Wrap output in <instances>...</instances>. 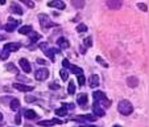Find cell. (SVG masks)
Masks as SVG:
<instances>
[{
  "label": "cell",
  "mask_w": 149,
  "mask_h": 127,
  "mask_svg": "<svg viewBox=\"0 0 149 127\" xmlns=\"http://www.w3.org/2000/svg\"><path fill=\"white\" fill-rule=\"evenodd\" d=\"M93 97H94V102L100 105L103 109H108L111 106V101L106 97V94L103 91H94Z\"/></svg>",
  "instance_id": "obj_1"
},
{
  "label": "cell",
  "mask_w": 149,
  "mask_h": 127,
  "mask_svg": "<svg viewBox=\"0 0 149 127\" xmlns=\"http://www.w3.org/2000/svg\"><path fill=\"white\" fill-rule=\"evenodd\" d=\"M118 110H119V113L123 114V115H131V114L133 113V106L130 101L121 99L118 103Z\"/></svg>",
  "instance_id": "obj_2"
},
{
  "label": "cell",
  "mask_w": 149,
  "mask_h": 127,
  "mask_svg": "<svg viewBox=\"0 0 149 127\" xmlns=\"http://www.w3.org/2000/svg\"><path fill=\"white\" fill-rule=\"evenodd\" d=\"M38 20H40V25H41V28H44V29L58 25V24H56V23L52 21L50 17H49L48 15H38Z\"/></svg>",
  "instance_id": "obj_3"
},
{
  "label": "cell",
  "mask_w": 149,
  "mask_h": 127,
  "mask_svg": "<svg viewBox=\"0 0 149 127\" xmlns=\"http://www.w3.org/2000/svg\"><path fill=\"white\" fill-rule=\"evenodd\" d=\"M34 78H36L37 81H45V79L49 78V70L46 68L38 69V70L36 72V74H34Z\"/></svg>",
  "instance_id": "obj_4"
},
{
  "label": "cell",
  "mask_w": 149,
  "mask_h": 127,
  "mask_svg": "<svg viewBox=\"0 0 149 127\" xmlns=\"http://www.w3.org/2000/svg\"><path fill=\"white\" fill-rule=\"evenodd\" d=\"M19 25H20V21H19V20H16V19H11V17H9V19H8V23L6 24L4 29H6L7 32H13Z\"/></svg>",
  "instance_id": "obj_5"
},
{
  "label": "cell",
  "mask_w": 149,
  "mask_h": 127,
  "mask_svg": "<svg viewBox=\"0 0 149 127\" xmlns=\"http://www.w3.org/2000/svg\"><path fill=\"white\" fill-rule=\"evenodd\" d=\"M21 48V42H7L6 45H4V51L7 52H17L19 49Z\"/></svg>",
  "instance_id": "obj_6"
},
{
  "label": "cell",
  "mask_w": 149,
  "mask_h": 127,
  "mask_svg": "<svg viewBox=\"0 0 149 127\" xmlns=\"http://www.w3.org/2000/svg\"><path fill=\"white\" fill-rule=\"evenodd\" d=\"M74 121H78V122H95L96 121V116L94 114H87V115H77L74 116Z\"/></svg>",
  "instance_id": "obj_7"
},
{
  "label": "cell",
  "mask_w": 149,
  "mask_h": 127,
  "mask_svg": "<svg viewBox=\"0 0 149 127\" xmlns=\"http://www.w3.org/2000/svg\"><path fill=\"white\" fill-rule=\"evenodd\" d=\"M19 64H20V68L23 69L25 73H31L32 72V66H31V62L28 61L26 58H20V61H19Z\"/></svg>",
  "instance_id": "obj_8"
},
{
  "label": "cell",
  "mask_w": 149,
  "mask_h": 127,
  "mask_svg": "<svg viewBox=\"0 0 149 127\" xmlns=\"http://www.w3.org/2000/svg\"><path fill=\"white\" fill-rule=\"evenodd\" d=\"M13 88L16 89V90L19 91H32L34 89V86H32V85H24V83H13Z\"/></svg>",
  "instance_id": "obj_9"
},
{
  "label": "cell",
  "mask_w": 149,
  "mask_h": 127,
  "mask_svg": "<svg viewBox=\"0 0 149 127\" xmlns=\"http://www.w3.org/2000/svg\"><path fill=\"white\" fill-rule=\"evenodd\" d=\"M48 7H52V8H58V9H65L66 8V4L62 1V0H53V1H49Z\"/></svg>",
  "instance_id": "obj_10"
},
{
  "label": "cell",
  "mask_w": 149,
  "mask_h": 127,
  "mask_svg": "<svg viewBox=\"0 0 149 127\" xmlns=\"http://www.w3.org/2000/svg\"><path fill=\"white\" fill-rule=\"evenodd\" d=\"M53 124H62V121H59V119H52V121H40L38 122V126H41V127H50Z\"/></svg>",
  "instance_id": "obj_11"
},
{
  "label": "cell",
  "mask_w": 149,
  "mask_h": 127,
  "mask_svg": "<svg viewBox=\"0 0 149 127\" xmlns=\"http://www.w3.org/2000/svg\"><path fill=\"white\" fill-rule=\"evenodd\" d=\"M9 11L12 12V13H16V15H21L24 13V11H23V8L20 7V4L19 3H12L11 6H9Z\"/></svg>",
  "instance_id": "obj_12"
},
{
  "label": "cell",
  "mask_w": 149,
  "mask_h": 127,
  "mask_svg": "<svg viewBox=\"0 0 149 127\" xmlns=\"http://www.w3.org/2000/svg\"><path fill=\"white\" fill-rule=\"evenodd\" d=\"M93 111H94V115L98 118V116H103L104 115V109L100 105H98V103H95L94 102V105H93Z\"/></svg>",
  "instance_id": "obj_13"
},
{
  "label": "cell",
  "mask_w": 149,
  "mask_h": 127,
  "mask_svg": "<svg viewBox=\"0 0 149 127\" xmlns=\"http://www.w3.org/2000/svg\"><path fill=\"white\" fill-rule=\"evenodd\" d=\"M44 53H45V56L48 57V58H50L52 61H54V60H56V54H57V53H59V49L48 48L45 52H44Z\"/></svg>",
  "instance_id": "obj_14"
},
{
  "label": "cell",
  "mask_w": 149,
  "mask_h": 127,
  "mask_svg": "<svg viewBox=\"0 0 149 127\" xmlns=\"http://www.w3.org/2000/svg\"><path fill=\"white\" fill-rule=\"evenodd\" d=\"M24 116H25L26 119H29V121H34V119L38 118V115H37V113L34 110H31V109H28V110L24 111Z\"/></svg>",
  "instance_id": "obj_15"
},
{
  "label": "cell",
  "mask_w": 149,
  "mask_h": 127,
  "mask_svg": "<svg viewBox=\"0 0 149 127\" xmlns=\"http://www.w3.org/2000/svg\"><path fill=\"white\" fill-rule=\"evenodd\" d=\"M88 85H90V88H96L99 86V77L96 74H91L90 78H88Z\"/></svg>",
  "instance_id": "obj_16"
},
{
  "label": "cell",
  "mask_w": 149,
  "mask_h": 127,
  "mask_svg": "<svg viewBox=\"0 0 149 127\" xmlns=\"http://www.w3.org/2000/svg\"><path fill=\"white\" fill-rule=\"evenodd\" d=\"M87 94H84V93H81L78 95V99H77V102H78V105H81V107H86V103H87Z\"/></svg>",
  "instance_id": "obj_17"
},
{
  "label": "cell",
  "mask_w": 149,
  "mask_h": 127,
  "mask_svg": "<svg viewBox=\"0 0 149 127\" xmlns=\"http://www.w3.org/2000/svg\"><path fill=\"white\" fill-rule=\"evenodd\" d=\"M57 44H58V46H59L61 49H68L69 46H70L69 41L65 39V37H59V39L57 40Z\"/></svg>",
  "instance_id": "obj_18"
},
{
  "label": "cell",
  "mask_w": 149,
  "mask_h": 127,
  "mask_svg": "<svg viewBox=\"0 0 149 127\" xmlns=\"http://www.w3.org/2000/svg\"><path fill=\"white\" fill-rule=\"evenodd\" d=\"M40 39H41V34L37 33V32L32 31L31 33H29V42H31V44H36V42L38 41Z\"/></svg>",
  "instance_id": "obj_19"
},
{
  "label": "cell",
  "mask_w": 149,
  "mask_h": 127,
  "mask_svg": "<svg viewBox=\"0 0 149 127\" xmlns=\"http://www.w3.org/2000/svg\"><path fill=\"white\" fill-rule=\"evenodd\" d=\"M137 83H139V79L136 78V77L131 76V77H128V78H127V85H128L130 88H136V86H137Z\"/></svg>",
  "instance_id": "obj_20"
},
{
  "label": "cell",
  "mask_w": 149,
  "mask_h": 127,
  "mask_svg": "<svg viewBox=\"0 0 149 127\" xmlns=\"http://www.w3.org/2000/svg\"><path fill=\"white\" fill-rule=\"evenodd\" d=\"M9 106H11V110H13V111H17L20 109V101L17 98H12L11 99V103H9Z\"/></svg>",
  "instance_id": "obj_21"
},
{
  "label": "cell",
  "mask_w": 149,
  "mask_h": 127,
  "mask_svg": "<svg viewBox=\"0 0 149 127\" xmlns=\"http://www.w3.org/2000/svg\"><path fill=\"white\" fill-rule=\"evenodd\" d=\"M70 72H73V74H77V76H83V69L79 68V66L75 65H70Z\"/></svg>",
  "instance_id": "obj_22"
},
{
  "label": "cell",
  "mask_w": 149,
  "mask_h": 127,
  "mask_svg": "<svg viewBox=\"0 0 149 127\" xmlns=\"http://www.w3.org/2000/svg\"><path fill=\"white\" fill-rule=\"evenodd\" d=\"M32 31H33L32 25H24V27H20L19 33H21V34H29Z\"/></svg>",
  "instance_id": "obj_23"
},
{
  "label": "cell",
  "mask_w": 149,
  "mask_h": 127,
  "mask_svg": "<svg viewBox=\"0 0 149 127\" xmlns=\"http://www.w3.org/2000/svg\"><path fill=\"white\" fill-rule=\"evenodd\" d=\"M107 6H108V8H111V9H119L121 7V3L120 1H112V0H108Z\"/></svg>",
  "instance_id": "obj_24"
},
{
  "label": "cell",
  "mask_w": 149,
  "mask_h": 127,
  "mask_svg": "<svg viewBox=\"0 0 149 127\" xmlns=\"http://www.w3.org/2000/svg\"><path fill=\"white\" fill-rule=\"evenodd\" d=\"M66 114H68V109L62 105V107H59V109H57L56 110V115L57 116H65Z\"/></svg>",
  "instance_id": "obj_25"
},
{
  "label": "cell",
  "mask_w": 149,
  "mask_h": 127,
  "mask_svg": "<svg viewBox=\"0 0 149 127\" xmlns=\"http://www.w3.org/2000/svg\"><path fill=\"white\" fill-rule=\"evenodd\" d=\"M75 90H77V86H75V83H74V81H70L69 82V86H68V93L70 94V95H73V94L75 93Z\"/></svg>",
  "instance_id": "obj_26"
},
{
  "label": "cell",
  "mask_w": 149,
  "mask_h": 127,
  "mask_svg": "<svg viewBox=\"0 0 149 127\" xmlns=\"http://www.w3.org/2000/svg\"><path fill=\"white\" fill-rule=\"evenodd\" d=\"M77 32H79V33H84V32H87V25L86 24H79L78 27H77Z\"/></svg>",
  "instance_id": "obj_27"
},
{
  "label": "cell",
  "mask_w": 149,
  "mask_h": 127,
  "mask_svg": "<svg viewBox=\"0 0 149 127\" xmlns=\"http://www.w3.org/2000/svg\"><path fill=\"white\" fill-rule=\"evenodd\" d=\"M83 44L86 48H90V46H93V39L91 37H86V39L83 40Z\"/></svg>",
  "instance_id": "obj_28"
},
{
  "label": "cell",
  "mask_w": 149,
  "mask_h": 127,
  "mask_svg": "<svg viewBox=\"0 0 149 127\" xmlns=\"http://www.w3.org/2000/svg\"><path fill=\"white\" fill-rule=\"evenodd\" d=\"M71 4H73V7H75V8H83L84 7V1H75V0H73Z\"/></svg>",
  "instance_id": "obj_29"
},
{
  "label": "cell",
  "mask_w": 149,
  "mask_h": 127,
  "mask_svg": "<svg viewBox=\"0 0 149 127\" xmlns=\"http://www.w3.org/2000/svg\"><path fill=\"white\" fill-rule=\"evenodd\" d=\"M59 76H61L62 81H68V78H69V73H68L66 70H63V69H62V70L59 72Z\"/></svg>",
  "instance_id": "obj_30"
},
{
  "label": "cell",
  "mask_w": 149,
  "mask_h": 127,
  "mask_svg": "<svg viewBox=\"0 0 149 127\" xmlns=\"http://www.w3.org/2000/svg\"><path fill=\"white\" fill-rule=\"evenodd\" d=\"M96 61H98L102 66H104V68H108V64H107V62H106V61H104V60L100 56H98V57H96Z\"/></svg>",
  "instance_id": "obj_31"
},
{
  "label": "cell",
  "mask_w": 149,
  "mask_h": 127,
  "mask_svg": "<svg viewBox=\"0 0 149 127\" xmlns=\"http://www.w3.org/2000/svg\"><path fill=\"white\" fill-rule=\"evenodd\" d=\"M49 89H50V90H59V89H61V85H58L57 82H54V83L49 85Z\"/></svg>",
  "instance_id": "obj_32"
},
{
  "label": "cell",
  "mask_w": 149,
  "mask_h": 127,
  "mask_svg": "<svg viewBox=\"0 0 149 127\" xmlns=\"http://www.w3.org/2000/svg\"><path fill=\"white\" fill-rule=\"evenodd\" d=\"M8 57H9V52H7V51H4V49H3V52L0 53V58L3 60V61H6Z\"/></svg>",
  "instance_id": "obj_33"
},
{
  "label": "cell",
  "mask_w": 149,
  "mask_h": 127,
  "mask_svg": "<svg viewBox=\"0 0 149 127\" xmlns=\"http://www.w3.org/2000/svg\"><path fill=\"white\" fill-rule=\"evenodd\" d=\"M38 48L41 49V51H44V52H45L46 49L49 48V46H48V42H40V44H38Z\"/></svg>",
  "instance_id": "obj_34"
},
{
  "label": "cell",
  "mask_w": 149,
  "mask_h": 127,
  "mask_svg": "<svg viewBox=\"0 0 149 127\" xmlns=\"http://www.w3.org/2000/svg\"><path fill=\"white\" fill-rule=\"evenodd\" d=\"M84 82H86V78H84V76H78V83H79V86H83Z\"/></svg>",
  "instance_id": "obj_35"
},
{
  "label": "cell",
  "mask_w": 149,
  "mask_h": 127,
  "mask_svg": "<svg viewBox=\"0 0 149 127\" xmlns=\"http://www.w3.org/2000/svg\"><path fill=\"white\" fill-rule=\"evenodd\" d=\"M137 7L141 9V11H144V12L148 11V6H145L144 3H137Z\"/></svg>",
  "instance_id": "obj_36"
},
{
  "label": "cell",
  "mask_w": 149,
  "mask_h": 127,
  "mask_svg": "<svg viewBox=\"0 0 149 127\" xmlns=\"http://www.w3.org/2000/svg\"><path fill=\"white\" fill-rule=\"evenodd\" d=\"M62 66H63V68H70V62H69L68 58L62 60Z\"/></svg>",
  "instance_id": "obj_37"
},
{
  "label": "cell",
  "mask_w": 149,
  "mask_h": 127,
  "mask_svg": "<svg viewBox=\"0 0 149 127\" xmlns=\"http://www.w3.org/2000/svg\"><path fill=\"white\" fill-rule=\"evenodd\" d=\"M25 101L28 102V103H31V102L37 101V98H36V97H32V95H26V97H25Z\"/></svg>",
  "instance_id": "obj_38"
},
{
  "label": "cell",
  "mask_w": 149,
  "mask_h": 127,
  "mask_svg": "<svg viewBox=\"0 0 149 127\" xmlns=\"http://www.w3.org/2000/svg\"><path fill=\"white\" fill-rule=\"evenodd\" d=\"M15 123H16V124H20V123H21V115H20V113L17 114L16 116H15Z\"/></svg>",
  "instance_id": "obj_39"
},
{
  "label": "cell",
  "mask_w": 149,
  "mask_h": 127,
  "mask_svg": "<svg viewBox=\"0 0 149 127\" xmlns=\"http://www.w3.org/2000/svg\"><path fill=\"white\" fill-rule=\"evenodd\" d=\"M37 64H38V65H42V66H44V65H48V62H46L45 60H41V58L37 60Z\"/></svg>",
  "instance_id": "obj_40"
},
{
  "label": "cell",
  "mask_w": 149,
  "mask_h": 127,
  "mask_svg": "<svg viewBox=\"0 0 149 127\" xmlns=\"http://www.w3.org/2000/svg\"><path fill=\"white\" fill-rule=\"evenodd\" d=\"M7 69H9V70H12V72H15V73H17V69L15 68L13 65H7Z\"/></svg>",
  "instance_id": "obj_41"
},
{
  "label": "cell",
  "mask_w": 149,
  "mask_h": 127,
  "mask_svg": "<svg viewBox=\"0 0 149 127\" xmlns=\"http://www.w3.org/2000/svg\"><path fill=\"white\" fill-rule=\"evenodd\" d=\"M24 3H25L26 6L29 7V8H33V7H34V3H33V1H24Z\"/></svg>",
  "instance_id": "obj_42"
},
{
  "label": "cell",
  "mask_w": 149,
  "mask_h": 127,
  "mask_svg": "<svg viewBox=\"0 0 149 127\" xmlns=\"http://www.w3.org/2000/svg\"><path fill=\"white\" fill-rule=\"evenodd\" d=\"M81 53H82V54H84V53H86V48H84L83 45L81 46Z\"/></svg>",
  "instance_id": "obj_43"
},
{
  "label": "cell",
  "mask_w": 149,
  "mask_h": 127,
  "mask_svg": "<svg viewBox=\"0 0 149 127\" xmlns=\"http://www.w3.org/2000/svg\"><path fill=\"white\" fill-rule=\"evenodd\" d=\"M81 127H98V126H93V124H82Z\"/></svg>",
  "instance_id": "obj_44"
},
{
  "label": "cell",
  "mask_w": 149,
  "mask_h": 127,
  "mask_svg": "<svg viewBox=\"0 0 149 127\" xmlns=\"http://www.w3.org/2000/svg\"><path fill=\"white\" fill-rule=\"evenodd\" d=\"M17 79H21V81H28L26 78H24V77H21V76H17Z\"/></svg>",
  "instance_id": "obj_45"
},
{
  "label": "cell",
  "mask_w": 149,
  "mask_h": 127,
  "mask_svg": "<svg viewBox=\"0 0 149 127\" xmlns=\"http://www.w3.org/2000/svg\"><path fill=\"white\" fill-rule=\"evenodd\" d=\"M1 121H3V114L0 113V122H1Z\"/></svg>",
  "instance_id": "obj_46"
},
{
  "label": "cell",
  "mask_w": 149,
  "mask_h": 127,
  "mask_svg": "<svg viewBox=\"0 0 149 127\" xmlns=\"http://www.w3.org/2000/svg\"><path fill=\"white\" fill-rule=\"evenodd\" d=\"M113 127H121V126H120V124H115V126H113Z\"/></svg>",
  "instance_id": "obj_47"
},
{
  "label": "cell",
  "mask_w": 149,
  "mask_h": 127,
  "mask_svg": "<svg viewBox=\"0 0 149 127\" xmlns=\"http://www.w3.org/2000/svg\"><path fill=\"white\" fill-rule=\"evenodd\" d=\"M0 39H3V37H0Z\"/></svg>",
  "instance_id": "obj_48"
}]
</instances>
